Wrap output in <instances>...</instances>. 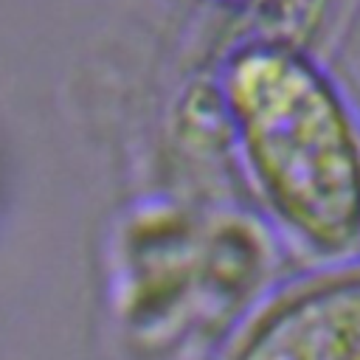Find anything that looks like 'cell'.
I'll use <instances>...</instances> for the list:
<instances>
[{
  "instance_id": "cell-1",
  "label": "cell",
  "mask_w": 360,
  "mask_h": 360,
  "mask_svg": "<svg viewBox=\"0 0 360 360\" xmlns=\"http://www.w3.org/2000/svg\"><path fill=\"white\" fill-rule=\"evenodd\" d=\"M219 90L276 225L315 259L360 253V112L340 82L292 39L264 37L228 53Z\"/></svg>"
},
{
  "instance_id": "cell-2",
  "label": "cell",
  "mask_w": 360,
  "mask_h": 360,
  "mask_svg": "<svg viewBox=\"0 0 360 360\" xmlns=\"http://www.w3.org/2000/svg\"><path fill=\"white\" fill-rule=\"evenodd\" d=\"M222 360H360V253L281 287Z\"/></svg>"
}]
</instances>
